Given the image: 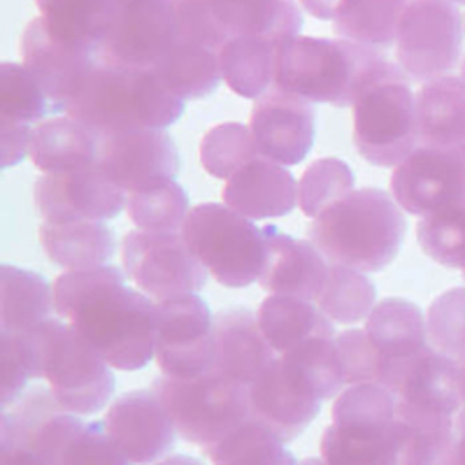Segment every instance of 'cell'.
I'll return each mask as SVG.
<instances>
[{"mask_svg":"<svg viewBox=\"0 0 465 465\" xmlns=\"http://www.w3.org/2000/svg\"><path fill=\"white\" fill-rule=\"evenodd\" d=\"M298 465H328V463L323 459H305V460H301Z\"/></svg>","mask_w":465,"mask_h":465,"instance_id":"obj_56","label":"cell"},{"mask_svg":"<svg viewBox=\"0 0 465 465\" xmlns=\"http://www.w3.org/2000/svg\"><path fill=\"white\" fill-rule=\"evenodd\" d=\"M450 3H454V5H465V0H450Z\"/></svg>","mask_w":465,"mask_h":465,"instance_id":"obj_58","label":"cell"},{"mask_svg":"<svg viewBox=\"0 0 465 465\" xmlns=\"http://www.w3.org/2000/svg\"><path fill=\"white\" fill-rule=\"evenodd\" d=\"M463 277H465V270H463Z\"/></svg>","mask_w":465,"mask_h":465,"instance_id":"obj_59","label":"cell"},{"mask_svg":"<svg viewBox=\"0 0 465 465\" xmlns=\"http://www.w3.org/2000/svg\"><path fill=\"white\" fill-rule=\"evenodd\" d=\"M201 165L217 180L228 182L244 165L259 159L252 128L238 122L212 126L201 140Z\"/></svg>","mask_w":465,"mask_h":465,"instance_id":"obj_43","label":"cell"},{"mask_svg":"<svg viewBox=\"0 0 465 465\" xmlns=\"http://www.w3.org/2000/svg\"><path fill=\"white\" fill-rule=\"evenodd\" d=\"M153 465H205L201 459H196V456H186V454H174V456H165V459H161L159 463Z\"/></svg>","mask_w":465,"mask_h":465,"instance_id":"obj_53","label":"cell"},{"mask_svg":"<svg viewBox=\"0 0 465 465\" xmlns=\"http://www.w3.org/2000/svg\"><path fill=\"white\" fill-rule=\"evenodd\" d=\"M128 193L101 165L37 177L35 205L43 222H110L126 210Z\"/></svg>","mask_w":465,"mask_h":465,"instance_id":"obj_14","label":"cell"},{"mask_svg":"<svg viewBox=\"0 0 465 465\" xmlns=\"http://www.w3.org/2000/svg\"><path fill=\"white\" fill-rule=\"evenodd\" d=\"M52 114V105L40 82L28 73L24 64L5 61L0 65V119L16 124L45 122Z\"/></svg>","mask_w":465,"mask_h":465,"instance_id":"obj_45","label":"cell"},{"mask_svg":"<svg viewBox=\"0 0 465 465\" xmlns=\"http://www.w3.org/2000/svg\"><path fill=\"white\" fill-rule=\"evenodd\" d=\"M114 265L65 270L54 282V312L114 371H143L156 356V301L128 289Z\"/></svg>","mask_w":465,"mask_h":465,"instance_id":"obj_1","label":"cell"},{"mask_svg":"<svg viewBox=\"0 0 465 465\" xmlns=\"http://www.w3.org/2000/svg\"><path fill=\"white\" fill-rule=\"evenodd\" d=\"M122 261L133 286L156 302L198 293L205 289L210 275L184 232H126Z\"/></svg>","mask_w":465,"mask_h":465,"instance_id":"obj_11","label":"cell"},{"mask_svg":"<svg viewBox=\"0 0 465 465\" xmlns=\"http://www.w3.org/2000/svg\"><path fill=\"white\" fill-rule=\"evenodd\" d=\"M249 128L263 159L298 165L307 159L317 138V112L298 95L270 89L252 107Z\"/></svg>","mask_w":465,"mask_h":465,"instance_id":"obj_19","label":"cell"},{"mask_svg":"<svg viewBox=\"0 0 465 465\" xmlns=\"http://www.w3.org/2000/svg\"><path fill=\"white\" fill-rule=\"evenodd\" d=\"M33 126L0 119V152H3V168L22 163L31 149Z\"/></svg>","mask_w":465,"mask_h":465,"instance_id":"obj_50","label":"cell"},{"mask_svg":"<svg viewBox=\"0 0 465 465\" xmlns=\"http://www.w3.org/2000/svg\"><path fill=\"white\" fill-rule=\"evenodd\" d=\"M459 381H460V396H463V407H465V359L459 361Z\"/></svg>","mask_w":465,"mask_h":465,"instance_id":"obj_54","label":"cell"},{"mask_svg":"<svg viewBox=\"0 0 465 465\" xmlns=\"http://www.w3.org/2000/svg\"><path fill=\"white\" fill-rule=\"evenodd\" d=\"M363 328L372 342L391 359H414L430 347L426 314L407 298H384L377 302Z\"/></svg>","mask_w":465,"mask_h":465,"instance_id":"obj_32","label":"cell"},{"mask_svg":"<svg viewBox=\"0 0 465 465\" xmlns=\"http://www.w3.org/2000/svg\"><path fill=\"white\" fill-rule=\"evenodd\" d=\"M465 16L450 0H410L396 37V64L410 80L430 82L460 65Z\"/></svg>","mask_w":465,"mask_h":465,"instance_id":"obj_9","label":"cell"},{"mask_svg":"<svg viewBox=\"0 0 465 465\" xmlns=\"http://www.w3.org/2000/svg\"><path fill=\"white\" fill-rule=\"evenodd\" d=\"M333 423L323 430L328 465H381L396 421V396L381 384H351L333 402Z\"/></svg>","mask_w":465,"mask_h":465,"instance_id":"obj_8","label":"cell"},{"mask_svg":"<svg viewBox=\"0 0 465 465\" xmlns=\"http://www.w3.org/2000/svg\"><path fill=\"white\" fill-rule=\"evenodd\" d=\"M377 302V286L372 284L368 272L340 263L328 265L326 284L317 305L331 322L340 326H354L368 319Z\"/></svg>","mask_w":465,"mask_h":465,"instance_id":"obj_40","label":"cell"},{"mask_svg":"<svg viewBox=\"0 0 465 465\" xmlns=\"http://www.w3.org/2000/svg\"><path fill=\"white\" fill-rule=\"evenodd\" d=\"M98 165L126 193L173 182L180 170V153L168 131L138 128L101 135Z\"/></svg>","mask_w":465,"mask_h":465,"instance_id":"obj_15","label":"cell"},{"mask_svg":"<svg viewBox=\"0 0 465 465\" xmlns=\"http://www.w3.org/2000/svg\"><path fill=\"white\" fill-rule=\"evenodd\" d=\"M338 354L342 361L344 384H381L396 391L405 361L386 356L365 333V328H347L335 335Z\"/></svg>","mask_w":465,"mask_h":465,"instance_id":"obj_39","label":"cell"},{"mask_svg":"<svg viewBox=\"0 0 465 465\" xmlns=\"http://www.w3.org/2000/svg\"><path fill=\"white\" fill-rule=\"evenodd\" d=\"M40 16L56 37L101 52L119 0H35Z\"/></svg>","mask_w":465,"mask_h":465,"instance_id":"obj_36","label":"cell"},{"mask_svg":"<svg viewBox=\"0 0 465 465\" xmlns=\"http://www.w3.org/2000/svg\"><path fill=\"white\" fill-rule=\"evenodd\" d=\"M31 450L47 465H133L105 429V421H84L56 412L37 429Z\"/></svg>","mask_w":465,"mask_h":465,"instance_id":"obj_21","label":"cell"},{"mask_svg":"<svg viewBox=\"0 0 465 465\" xmlns=\"http://www.w3.org/2000/svg\"><path fill=\"white\" fill-rule=\"evenodd\" d=\"M396 414L426 421H456L463 410L459 361L435 349L407 359L396 391Z\"/></svg>","mask_w":465,"mask_h":465,"instance_id":"obj_20","label":"cell"},{"mask_svg":"<svg viewBox=\"0 0 465 465\" xmlns=\"http://www.w3.org/2000/svg\"><path fill=\"white\" fill-rule=\"evenodd\" d=\"M205 454L214 465H298L284 442L254 417L205 447Z\"/></svg>","mask_w":465,"mask_h":465,"instance_id":"obj_41","label":"cell"},{"mask_svg":"<svg viewBox=\"0 0 465 465\" xmlns=\"http://www.w3.org/2000/svg\"><path fill=\"white\" fill-rule=\"evenodd\" d=\"M54 284L26 268H0V331H31L52 319Z\"/></svg>","mask_w":465,"mask_h":465,"instance_id":"obj_35","label":"cell"},{"mask_svg":"<svg viewBox=\"0 0 465 465\" xmlns=\"http://www.w3.org/2000/svg\"><path fill=\"white\" fill-rule=\"evenodd\" d=\"M351 191H356L354 170L335 156L319 159L298 180V207L305 217L317 219Z\"/></svg>","mask_w":465,"mask_h":465,"instance_id":"obj_44","label":"cell"},{"mask_svg":"<svg viewBox=\"0 0 465 465\" xmlns=\"http://www.w3.org/2000/svg\"><path fill=\"white\" fill-rule=\"evenodd\" d=\"M459 68H460V74H459V77H460V80L465 82V58H463V61H460V65H459Z\"/></svg>","mask_w":465,"mask_h":465,"instance_id":"obj_57","label":"cell"},{"mask_svg":"<svg viewBox=\"0 0 465 465\" xmlns=\"http://www.w3.org/2000/svg\"><path fill=\"white\" fill-rule=\"evenodd\" d=\"M393 82H410L402 68L380 49L340 37L296 35L275 54V86L307 103L356 105L368 91Z\"/></svg>","mask_w":465,"mask_h":465,"instance_id":"obj_2","label":"cell"},{"mask_svg":"<svg viewBox=\"0 0 465 465\" xmlns=\"http://www.w3.org/2000/svg\"><path fill=\"white\" fill-rule=\"evenodd\" d=\"M214 317L198 293L156 302V365L165 377L191 380L212 371Z\"/></svg>","mask_w":465,"mask_h":465,"instance_id":"obj_12","label":"cell"},{"mask_svg":"<svg viewBox=\"0 0 465 465\" xmlns=\"http://www.w3.org/2000/svg\"><path fill=\"white\" fill-rule=\"evenodd\" d=\"M165 89L182 101H198L214 94L223 82L217 49L177 40L174 47L153 65Z\"/></svg>","mask_w":465,"mask_h":465,"instance_id":"obj_34","label":"cell"},{"mask_svg":"<svg viewBox=\"0 0 465 465\" xmlns=\"http://www.w3.org/2000/svg\"><path fill=\"white\" fill-rule=\"evenodd\" d=\"M40 356V377L65 412L94 417L112 401L114 368L64 319L31 328Z\"/></svg>","mask_w":465,"mask_h":465,"instance_id":"obj_5","label":"cell"},{"mask_svg":"<svg viewBox=\"0 0 465 465\" xmlns=\"http://www.w3.org/2000/svg\"><path fill=\"white\" fill-rule=\"evenodd\" d=\"M105 429L133 465H152L173 451L177 429L153 389L128 391L112 401Z\"/></svg>","mask_w":465,"mask_h":465,"instance_id":"obj_18","label":"cell"},{"mask_svg":"<svg viewBox=\"0 0 465 465\" xmlns=\"http://www.w3.org/2000/svg\"><path fill=\"white\" fill-rule=\"evenodd\" d=\"M354 144L377 168H398L421 144L417 94L407 82L377 86L356 103Z\"/></svg>","mask_w":465,"mask_h":465,"instance_id":"obj_10","label":"cell"},{"mask_svg":"<svg viewBox=\"0 0 465 465\" xmlns=\"http://www.w3.org/2000/svg\"><path fill=\"white\" fill-rule=\"evenodd\" d=\"M280 45L259 35H232L219 49L223 84L247 101H259L275 86V54Z\"/></svg>","mask_w":465,"mask_h":465,"instance_id":"obj_31","label":"cell"},{"mask_svg":"<svg viewBox=\"0 0 465 465\" xmlns=\"http://www.w3.org/2000/svg\"><path fill=\"white\" fill-rule=\"evenodd\" d=\"M465 430V407L459 412V417H456V433H463Z\"/></svg>","mask_w":465,"mask_h":465,"instance_id":"obj_55","label":"cell"},{"mask_svg":"<svg viewBox=\"0 0 465 465\" xmlns=\"http://www.w3.org/2000/svg\"><path fill=\"white\" fill-rule=\"evenodd\" d=\"M286 380L305 396L331 401L342 393L344 372L335 338H314L280 356Z\"/></svg>","mask_w":465,"mask_h":465,"instance_id":"obj_33","label":"cell"},{"mask_svg":"<svg viewBox=\"0 0 465 465\" xmlns=\"http://www.w3.org/2000/svg\"><path fill=\"white\" fill-rule=\"evenodd\" d=\"M391 196L405 214L429 217L465 201V147L419 144L391 174Z\"/></svg>","mask_w":465,"mask_h":465,"instance_id":"obj_13","label":"cell"},{"mask_svg":"<svg viewBox=\"0 0 465 465\" xmlns=\"http://www.w3.org/2000/svg\"><path fill=\"white\" fill-rule=\"evenodd\" d=\"M184 238L219 284L244 289L261 280L268 261L263 226L242 217L223 203L191 207Z\"/></svg>","mask_w":465,"mask_h":465,"instance_id":"obj_6","label":"cell"},{"mask_svg":"<svg viewBox=\"0 0 465 465\" xmlns=\"http://www.w3.org/2000/svg\"><path fill=\"white\" fill-rule=\"evenodd\" d=\"M454 440L456 421H426L396 414L381 465H442Z\"/></svg>","mask_w":465,"mask_h":465,"instance_id":"obj_37","label":"cell"},{"mask_svg":"<svg viewBox=\"0 0 465 465\" xmlns=\"http://www.w3.org/2000/svg\"><path fill=\"white\" fill-rule=\"evenodd\" d=\"M223 205L252 222L286 217L298 207V182L286 165L259 156L223 184Z\"/></svg>","mask_w":465,"mask_h":465,"instance_id":"obj_24","label":"cell"},{"mask_svg":"<svg viewBox=\"0 0 465 465\" xmlns=\"http://www.w3.org/2000/svg\"><path fill=\"white\" fill-rule=\"evenodd\" d=\"M212 10L231 37L259 35L282 45L302 28V7L293 0H212Z\"/></svg>","mask_w":465,"mask_h":465,"instance_id":"obj_28","label":"cell"},{"mask_svg":"<svg viewBox=\"0 0 465 465\" xmlns=\"http://www.w3.org/2000/svg\"><path fill=\"white\" fill-rule=\"evenodd\" d=\"M177 40L165 0H119L101 58L131 68H153Z\"/></svg>","mask_w":465,"mask_h":465,"instance_id":"obj_17","label":"cell"},{"mask_svg":"<svg viewBox=\"0 0 465 465\" xmlns=\"http://www.w3.org/2000/svg\"><path fill=\"white\" fill-rule=\"evenodd\" d=\"M430 349L442 356L465 359V286L442 291L426 314Z\"/></svg>","mask_w":465,"mask_h":465,"instance_id":"obj_48","label":"cell"},{"mask_svg":"<svg viewBox=\"0 0 465 465\" xmlns=\"http://www.w3.org/2000/svg\"><path fill=\"white\" fill-rule=\"evenodd\" d=\"M163 401L177 435L198 447H210L252 417L249 386L217 371L177 380L159 377L152 386Z\"/></svg>","mask_w":465,"mask_h":465,"instance_id":"obj_7","label":"cell"},{"mask_svg":"<svg viewBox=\"0 0 465 465\" xmlns=\"http://www.w3.org/2000/svg\"><path fill=\"white\" fill-rule=\"evenodd\" d=\"M256 314L270 347L280 356L314 338H335V323L312 301L270 293Z\"/></svg>","mask_w":465,"mask_h":465,"instance_id":"obj_30","label":"cell"},{"mask_svg":"<svg viewBox=\"0 0 465 465\" xmlns=\"http://www.w3.org/2000/svg\"><path fill=\"white\" fill-rule=\"evenodd\" d=\"M419 247L444 268L465 270V201L419 219Z\"/></svg>","mask_w":465,"mask_h":465,"instance_id":"obj_46","label":"cell"},{"mask_svg":"<svg viewBox=\"0 0 465 465\" xmlns=\"http://www.w3.org/2000/svg\"><path fill=\"white\" fill-rule=\"evenodd\" d=\"M277 359L280 354L270 347L259 314L247 307H232L214 317L212 371L249 386Z\"/></svg>","mask_w":465,"mask_h":465,"instance_id":"obj_22","label":"cell"},{"mask_svg":"<svg viewBox=\"0 0 465 465\" xmlns=\"http://www.w3.org/2000/svg\"><path fill=\"white\" fill-rule=\"evenodd\" d=\"M342 5L344 0H301L302 10L322 19V22H333Z\"/></svg>","mask_w":465,"mask_h":465,"instance_id":"obj_51","label":"cell"},{"mask_svg":"<svg viewBox=\"0 0 465 465\" xmlns=\"http://www.w3.org/2000/svg\"><path fill=\"white\" fill-rule=\"evenodd\" d=\"M101 61V52L70 45L54 35L43 16H35L22 37V64L40 82L52 105V114H65L91 70Z\"/></svg>","mask_w":465,"mask_h":465,"instance_id":"obj_16","label":"cell"},{"mask_svg":"<svg viewBox=\"0 0 465 465\" xmlns=\"http://www.w3.org/2000/svg\"><path fill=\"white\" fill-rule=\"evenodd\" d=\"M419 135L426 147H465V82L444 74L417 91Z\"/></svg>","mask_w":465,"mask_h":465,"instance_id":"obj_27","label":"cell"},{"mask_svg":"<svg viewBox=\"0 0 465 465\" xmlns=\"http://www.w3.org/2000/svg\"><path fill=\"white\" fill-rule=\"evenodd\" d=\"M0 401L3 410L15 405L26 391L28 381L43 380L40 377V356L31 331H0Z\"/></svg>","mask_w":465,"mask_h":465,"instance_id":"obj_47","label":"cell"},{"mask_svg":"<svg viewBox=\"0 0 465 465\" xmlns=\"http://www.w3.org/2000/svg\"><path fill=\"white\" fill-rule=\"evenodd\" d=\"M268 261L261 272V289L275 296H293L317 302L326 284L328 259L310 240L286 235L275 226H263Z\"/></svg>","mask_w":465,"mask_h":465,"instance_id":"obj_23","label":"cell"},{"mask_svg":"<svg viewBox=\"0 0 465 465\" xmlns=\"http://www.w3.org/2000/svg\"><path fill=\"white\" fill-rule=\"evenodd\" d=\"M252 417L268 426L282 442L296 440L319 417L322 401L305 396L286 380L280 359L249 384Z\"/></svg>","mask_w":465,"mask_h":465,"instance_id":"obj_25","label":"cell"},{"mask_svg":"<svg viewBox=\"0 0 465 465\" xmlns=\"http://www.w3.org/2000/svg\"><path fill=\"white\" fill-rule=\"evenodd\" d=\"M442 465H465V430L456 433L454 444H451L450 454L444 456Z\"/></svg>","mask_w":465,"mask_h":465,"instance_id":"obj_52","label":"cell"},{"mask_svg":"<svg viewBox=\"0 0 465 465\" xmlns=\"http://www.w3.org/2000/svg\"><path fill=\"white\" fill-rule=\"evenodd\" d=\"M101 135L68 114H52L35 124L28 159L43 174L70 173L98 163Z\"/></svg>","mask_w":465,"mask_h":465,"instance_id":"obj_26","label":"cell"},{"mask_svg":"<svg viewBox=\"0 0 465 465\" xmlns=\"http://www.w3.org/2000/svg\"><path fill=\"white\" fill-rule=\"evenodd\" d=\"M405 212L391 193L356 189L307 226V240L328 263L380 272L396 261L405 240Z\"/></svg>","mask_w":465,"mask_h":465,"instance_id":"obj_3","label":"cell"},{"mask_svg":"<svg viewBox=\"0 0 465 465\" xmlns=\"http://www.w3.org/2000/svg\"><path fill=\"white\" fill-rule=\"evenodd\" d=\"M126 212L135 231L182 232L191 214L189 196L180 182H165L153 189L128 193Z\"/></svg>","mask_w":465,"mask_h":465,"instance_id":"obj_42","label":"cell"},{"mask_svg":"<svg viewBox=\"0 0 465 465\" xmlns=\"http://www.w3.org/2000/svg\"><path fill=\"white\" fill-rule=\"evenodd\" d=\"M186 103L170 94L153 68H131L101 58L65 114L94 128L98 135L138 128L173 126Z\"/></svg>","mask_w":465,"mask_h":465,"instance_id":"obj_4","label":"cell"},{"mask_svg":"<svg viewBox=\"0 0 465 465\" xmlns=\"http://www.w3.org/2000/svg\"><path fill=\"white\" fill-rule=\"evenodd\" d=\"M165 5H168L180 40H189V43L219 52L231 37L217 22L212 0H165Z\"/></svg>","mask_w":465,"mask_h":465,"instance_id":"obj_49","label":"cell"},{"mask_svg":"<svg viewBox=\"0 0 465 465\" xmlns=\"http://www.w3.org/2000/svg\"><path fill=\"white\" fill-rule=\"evenodd\" d=\"M407 3L410 0H344L333 19L335 37L380 52L393 47Z\"/></svg>","mask_w":465,"mask_h":465,"instance_id":"obj_38","label":"cell"},{"mask_svg":"<svg viewBox=\"0 0 465 465\" xmlns=\"http://www.w3.org/2000/svg\"><path fill=\"white\" fill-rule=\"evenodd\" d=\"M40 244L52 263L64 270H89L110 265L116 240L105 222H70L40 226Z\"/></svg>","mask_w":465,"mask_h":465,"instance_id":"obj_29","label":"cell"}]
</instances>
